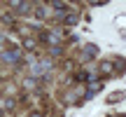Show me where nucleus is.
Instances as JSON below:
<instances>
[{
  "instance_id": "obj_4",
  "label": "nucleus",
  "mask_w": 126,
  "mask_h": 117,
  "mask_svg": "<svg viewBox=\"0 0 126 117\" xmlns=\"http://www.w3.org/2000/svg\"><path fill=\"white\" fill-rule=\"evenodd\" d=\"M21 45H23V49H26V52H33L37 42H35V38H23V42H21Z\"/></svg>"
},
{
  "instance_id": "obj_10",
  "label": "nucleus",
  "mask_w": 126,
  "mask_h": 117,
  "mask_svg": "<svg viewBox=\"0 0 126 117\" xmlns=\"http://www.w3.org/2000/svg\"><path fill=\"white\" fill-rule=\"evenodd\" d=\"M40 63H42L45 70H51V68H54V61H51V58H45V61H40Z\"/></svg>"
},
{
  "instance_id": "obj_9",
  "label": "nucleus",
  "mask_w": 126,
  "mask_h": 117,
  "mask_svg": "<svg viewBox=\"0 0 126 117\" xmlns=\"http://www.w3.org/2000/svg\"><path fill=\"white\" fill-rule=\"evenodd\" d=\"M63 54V47L59 45V47H49V56H61Z\"/></svg>"
},
{
  "instance_id": "obj_6",
  "label": "nucleus",
  "mask_w": 126,
  "mask_h": 117,
  "mask_svg": "<svg viewBox=\"0 0 126 117\" xmlns=\"http://www.w3.org/2000/svg\"><path fill=\"white\" fill-rule=\"evenodd\" d=\"M100 75H112V63H110V61L100 63Z\"/></svg>"
},
{
  "instance_id": "obj_3",
  "label": "nucleus",
  "mask_w": 126,
  "mask_h": 117,
  "mask_svg": "<svg viewBox=\"0 0 126 117\" xmlns=\"http://www.w3.org/2000/svg\"><path fill=\"white\" fill-rule=\"evenodd\" d=\"M94 56H98V47L96 45H86L84 47V58H94Z\"/></svg>"
},
{
  "instance_id": "obj_1",
  "label": "nucleus",
  "mask_w": 126,
  "mask_h": 117,
  "mask_svg": "<svg viewBox=\"0 0 126 117\" xmlns=\"http://www.w3.org/2000/svg\"><path fill=\"white\" fill-rule=\"evenodd\" d=\"M2 63L5 66H16V63H21V49H19V47H12V49L2 52Z\"/></svg>"
},
{
  "instance_id": "obj_5",
  "label": "nucleus",
  "mask_w": 126,
  "mask_h": 117,
  "mask_svg": "<svg viewBox=\"0 0 126 117\" xmlns=\"http://www.w3.org/2000/svg\"><path fill=\"white\" fill-rule=\"evenodd\" d=\"M37 82H40L37 77H31V75H28L26 80H23V87H26V89H33V87H37Z\"/></svg>"
},
{
  "instance_id": "obj_13",
  "label": "nucleus",
  "mask_w": 126,
  "mask_h": 117,
  "mask_svg": "<svg viewBox=\"0 0 126 117\" xmlns=\"http://www.w3.org/2000/svg\"><path fill=\"white\" fill-rule=\"evenodd\" d=\"M31 117H45L42 113H31Z\"/></svg>"
},
{
  "instance_id": "obj_7",
  "label": "nucleus",
  "mask_w": 126,
  "mask_h": 117,
  "mask_svg": "<svg viewBox=\"0 0 126 117\" xmlns=\"http://www.w3.org/2000/svg\"><path fill=\"white\" fill-rule=\"evenodd\" d=\"M63 23H65V26H75V23H77V14H75V12H70L65 19H63Z\"/></svg>"
},
{
  "instance_id": "obj_2",
  "label": "nucleus",
  "mask_w": 126,
  "mask_h": 117,
  "mask_svg": "<svg viewBox=\"0 0 126 117\" xmlns=\"http://www.w3.org/2000/svg\"><path fill=\"white\" fill-rule=\"evenodd\" d=\"M9 7L14 9V14H28V12H33L35 5L33 2H23V0H14V2H9Z\"/></svg>"
},
{
  "instance_id": "obj_12",
  "label": "nucleus",
  "mask_w": 126,
  "mask_h": 117,
  "mask_svg": "<svg viewBox=\"0 0 126 117\" xmlns=\"http://www.w3.org/2000/svg\"><path fill=\"white\" fill-rule=\"evenodd\" d=\"M103 5H108L105 0H96V2H91V7H103Z\"/></svg>"
},
{
  "instance_id": "obj_11",
  "label": "nucleus",
  "mask_w": 126,
  "mask_h": 117,
  "mask_svg": "<svg viewBox=\"0 0 126 117\" xmlns=\"http://www.w3.org/2000/svg\"><path fill=\"white\" fill-rule=\"evenodd\" d=\"M35 17H37V19H45V17H47V9H45V7H35Z\"/></svg>"
},
{
  "instance_id": "obj_8",
  "label": "nucleus",
  "mask_w": 126,
  "mask_h": 117,
  "mask_svg": "<svg viewBox=\"0 0 126 117\" xmlns=\"http://www.w3.org/2000/svg\"><path fill=\"white\" fill-rule=\"evenodd\" d=\"M12 108H14V98H5V103H2V110H5V113H9Z\"/></svg>"
}]
</instances>
